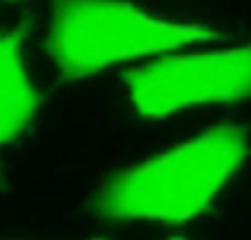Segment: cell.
I'll return each mask as SVG.
<instances>
[{
    "label": "cell",
    "mask_w": 251,
    "mask_h": 240,
    "mask_svg": "<svg viewBox=\"0 0 251 240\" xmlns=\"http://www.w3.org/2000/svg\"><path fill=\"white\" fill-rule=\"evenodd\" d=\"M88 240H101V238H88Z\"/></svg>",
    "instance_id": "cell-6"
},
{
    "label": "cell",
    "mask_w": 251,
    "mask_h": 240,
    "mask_svg": "<svg viewBox=\"0 0 251 240\" xmlns=\"http://www.w3.org/2000/svg\"><path fill=\"white\" fill-rule=\"evenodd\" d=\"M223 38L225 33L216 26L165 18L130 0H57L47 47L64 77L84 79Z\"/></svg>",
    "instance_id": "cell-2"
},
{
    "label": "cell",
    "mask_w": 251,
    "mask_h": 240,
    "mask_svg": "<svg viewBox=\"0 0 251 240\" xmlns=\"http://www.w3.org/2000/svg\"><path fill=\"white\" fill-rule=\"evenodd\" d=\"M134 113L168 119L192 108L251 99V44L172 53L146 62L126 77Z\"/></svg>",
    "instance_id": "cell-3"
},
{
    "label": "cell",
    "mask_w": 251,
    "mask_h": 240,
    "mask_svg": "<svg viewBox=\"0 0 251 240\" xmlns=\"http://www.w3.org/2000/svg\"><path fill=\"white\" fill-rule=\"evenodd\" d=\"M170 240H183V238H170Z\"/></svg>",
    "instance_id": "cell-5"
},
{
    "label": "cell",
    "mask_w": 251,
    "mask_h": 240,
    "mask_svg": "<svg viewBox=\"0 0 251 240\" xmlns=\"http://www.w3.org/2000/svg\"><path fill=\"white\" fill-rule=\"evenodd\" d=\"M38 113V91L22 48V38L0 31V150L16 144Z\"/></svg>",
    "instance_id": "cell-4"
},
{
    "label": "cell",
    "mask_w": 251,
    "mask_h": 240,
    "mask_svg": "<svg viewBox=\"0 0 251 240\" xmlns=\"http://www.w3.org/2000/svg\"><path fill=\"white\" fill-rule=\"evenodd\" d=\"M247 152L249 141L240 128H209L110 176L95 207L110 220L190 223L212 207Z\"/></svg>",
    "instance_id": "cell-1"
}]
</instances>
